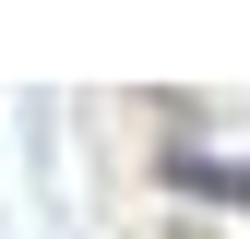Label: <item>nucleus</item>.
Here are the masks:
<instances>
[{"label": "nucleus", "instance_id": "f257e3e1", "mask_svg": "<svg viewBox=\"0 0 250 239\" xmlns=\"http://www.w3.org/2000/svg\"><path fill=\"white\" fill-rule=\"evenodd\" d=\"M191 191H214V203H250V167H179Z\"/></svg>", "mask_w": 250, "mask_h": 239}]
</instances>
